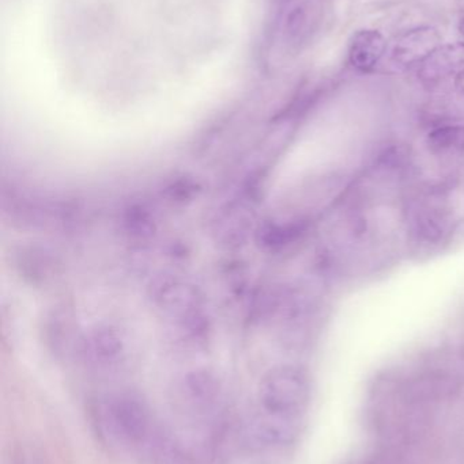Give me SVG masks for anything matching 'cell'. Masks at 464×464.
Segmentation results:
<instances>
[{"instance_id": "obj_9", "label": "cell", "mask_w": 464, "mask_h": 464, "mask_svg": "<svg viewBox=\"0 0 464 464\" xmlns=\"http://www.w3.org/2000/svg\"><path fill=\"white\" fill-rule=\"evenodd\" d=\"M218 383L207 373L196 372L185 379V392L193 402L207 405L218 395Z\"/></svg>"}, {"instance_id": "obj_8", "label": "cell", "mask_w": 464, "mask_h": 464, "mask_svg": "<svg viewBox=\"0 0 464 464\" xmlns=\"http://www.w3.org/2000/svg\"><path fill=\"white\" fill-rule=\"evenodd\" d=\"M428 146L438 157H455L464 152V125L446 124L430 130Z\"/></svg>"}, {"instance_id": "obj_1", "label": "cell", "mask_w": 464, "mask_h": 464, "mask_svg": "<svg viewBox=\"0 0 464 464\" xmlns=\"http://www.w3.org/2000/svg\"><path fill=\"white\" fill-rule=\"evenodd\" d=\"M311 398L310 378L301 368L283 365L275 368L259 389L261 411L300 421Z\"/></svg>"}, {"instance_id": "obj_10", "label": "cell", "mask_w": 464, "mask_h": 464, "mask_svg": "<svg viewBox=\"0 0 464 464\" xmlns=\"http://www.w3.org/2000/svg\"><path fill=\"white\" fill-rule=\"evenodd\" d=\"M455 87L460 94L464 95V68L458 72L457 78H455Z\"/></svg>"}, {"instance_id": "obj_4", "label": "cell", "mask_w": 464, "mask_h": 464, "mask_svg": "<svg viewBox=\"0 0 464 464\" xmlns=\"http://www.w3.org/2000/svg\"><path fill=\"white\" fill-rule=\"evenodd\" d=\"M299 421L261 411L251 421L250 436L263 447L286 446L296 438Z\"/></svg>"}, {"instance_id": "obj_11", "label": "cell", "mask_w": 464, "mask_h": 464, "mask_svg": "<svg viewBox=\"0 0 464 464\" xmlns=\"http://www.w3.org/2000/svg\"><path fill=\"white\" fill-rule=\"evenodd\" d=\"M460 30H462V33L464 34V18L462 19V24H460Z\"/></svg>"}, {"instance_id": "obj_2", "label": "cell", "mask_w": 464, "mask_h": 464, "mask_svg": "<svg viewBox=\"0 0 464 464\" xmlns=\"http://www.w3.org/2000/svg\"><path fill=\"white\" fill-rule=\"evenodd\" d=\"M104 420L109 432L130 443L141 441L149 430L146 406L131 395L112 398L104 409Z\"/></svg>"}, {"instance_id": "obj_5", "label": "cell", "mask_w": 464, "mask_h": 464, "mask_svg": "<svg viewBox=\"0 0 464 464\" xmlns=\"http://www.w3.org/2000/svg\"><path fill=\"white\" fill-rule=\"evenodd\" d=\"M387 41L378 30H360L351 38L349 60L361 72L372 71L386 53Z\"/></svg>"}, {"instance_id": "obj_6", "label": "cell", "mask_w": 464, "mask_h": 464, "mask_svg": "<svg viewBox=\"0 0 464 464\" xmlns=\"http://www.w3.org/2000/svg\"><path fill=\"white\" fill-rule=\"evenodd\" d=\"M451 230L452 217L444 204L430 200V203L421 207L414 217V232L422 242L429 245L446 239Z\"/></svg>"}, {"instance_id": "obj_3", "label": "cell", "mask_w": 464, "mask_h": 464, "mask_svg": "<svg viewBox=\"0 0 464 464\" xmlns=\"http://www.w3.org/2000/svg\"><path fill=\"white\" fill-rule=\"evenodd\" d=\"M440 33L432 26H420L400 35L395 43L392 59L402 65L421 64L441 46Z\"/></svg>"}, {"instance_id": "obj_7", "label": "cell", "mask_w": 464, "mask_h": 464, "mask_svg": "<svg viewBox=\"0 0 464 464\" xmlns=\"http://www.w3.org/2000/svg\"><path fill=\"white\" fill-rule=\"evenodd\" d=\"M464 65V43L447 44L436 49L424 63L420 75L425 82L440 81Z\"/></svg>"}]
</instances>
